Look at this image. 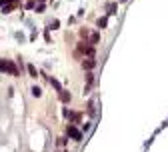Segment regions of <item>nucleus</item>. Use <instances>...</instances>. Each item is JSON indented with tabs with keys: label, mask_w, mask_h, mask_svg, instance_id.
I'll use <instances>...</instances> for the list:
<instances>
[{
	"label": "nucleus",
	"mask_w": 168,
	"mask_h": 152,
	"mask_svg": "<svg viewBox=\"0 0 168 152\" xmlns=\"http://www.w3.org/2000/svg\"><path fill=\"white\" fill-rule=\"evenodd\" d=\"M96 54V48L92 46L90 42H84V40H80V42L76 44V56H86V58H94Z\"/></svg>",
	"instance_id": "1"
},
{
	"label": "nucleus",
	"mask_w": 168,
	"mask_h": 152,
	"mask_svg": "<svg viewBox=\"0 0 168 152\" xmlns=\"http://www.w3.org/2000/svg\"><path fill=\"white\" fill-rule=\"evenodd\" d=\"M78 34H80V38L84 40V42H90L92 46H96V44L100 42V34L96 32V30H90V28H80V30H78Z\"/></svg>",
	"instance_id": "2"
},
{
	"label": "nucleus",
	"mask_w": 168,
	"mask_h": 152,
	"mask_svg": "<svg viewBox=\"0 0 168 152\" xmlns=\"http://www.w3.org/2000/svg\"><path fill=\"white\" fill-rule=\"evenodd\" d=\"M0 72H8L12 76H20V70L14 64V60H6V58H0Z\"/></svg>",
	"instance_id": "3"
},
{
	"label": "nucleus",
	"mask_w": 168,
	"mask_h": 152,
	"mask_svg": "<svg viewBox=\"0 0 168 152\" xmlns=\"http://www.w3.org/2000/svg\"><path fill=\"white\" fill-rule=\"evenodd\" d=\"M66 136L72 138V140H76V142L82 140V132L76 128V124H70V122H68V126H66Z\"/></svg>",
	"instance_id": "4"
},
{
	"label": "nucleus",
	"mask_w": 168,
	"mask_h": 152,
	"mask_svg": "<svg viewBox=\"0 0 168 152\" xmlns=\"http://www.w3.org/2000/svg\"><path fill=\"white\" fill-rule=\"evenodd\" d=\"M62 114H64V118H68L70 124H80V120H82V114L80 112H72L70 108H64Z\"/></svg>",
	"instance_id": "5"
},
{
	"label": "nucleus",
	"mask_w": 168,
	"mask_h": 152,
	"mask_svg": "<svg viewBox=\"0 0 168 152\" xmlns=\"http://www.w3.org/2000/svg\"><path fill=\"white\" fill-rule=\"evenodd\" d=\"M104 10H106V16H114L116 10H118V6H116V2H106Z\"/></svg>",
	"instance_id": "6"
},
{
	"label": "nucleus",
	"mask_w": 168,
	"mask_h": 152,
	"mask_svg": "<svg viewBox=\"0 0 168 152\" xmlns=\"http://www.w3.org/2000/svg\"><path fill=\"white\" fill-rule=\"evenodd\" d=\"M82 68L90 72L92 68H96V60L94 58H84V60H82Z\"/></svg>",
	"instance_id": "7"
},
{
	"label": "nucleus",
	"mask_w": 168,
	"mask_h": 152,
	"mask_svg": "<svg viewBox=\"0 0 168 152\" xmlns=\"http://www.w3.org/2000/svg\"><path fill=\"white\" fill-rule=\"evenodd\" d=\"M58 94H60V100H62L64 104H68V102H70V98H72V96H70V92H68V90H64V88H62V90H58Z\"/></svg>",
	"instance_id": "8"
},
{
	"label": "nucleus",
	"mask_w": 168,
	"mask_h": 152,
	"mask_svg": "<svg viewBox=\"0 0 168 152\" xmlns=\"http://www.w3.org/2000/svg\"><path fill=\"white\" fill-rule=\"evenodd\" d=\"M96 26H98V28H106V26H108V16H100V18L96 20Z\"/></svg>",
	"instance_id": "9"
},
{
	"label": "nucleus",
	"mask_w": 168,
	"mask_h": 152,
	"mask_svg": "<svg viewBox=\"0 0 168 152\" xmlns=\"http://www.w3.org/2000/svg\"><path fill=\"white\" fill-rule=\"evenodd\" d=\"M48 82H50V86H54L56 90H62V86H60V82H58L56 78H52V76H48Z\"/></svg>",
	"instance_id": "10"
},
{
	"label": "nucleus",
	"mask_w": 168,
	"mask_h": 152,
	"mask_svg": "<svg viewBox=\"0 0 168 152\" xmlns=\"http://www.w3.org/2000/svg\"><path fill=\"white\" fill-rule=\"evenodd\" d=\"M26 68H28V74L32 76V78H36V76H38V70H36V66H34V64H28Z\"/></svg>",
	"instance_id": "11"
},
{
	"label": "nucleus",
	"mask_w": 168,
	"mask_h": 152,
	"mask_svg": "<svg viewBox=\"0 0 168 152\" xmlns=\"http://www.w3.org/2000/svg\"><path fill=\"white\" fill-rule=\"evenodd\" d=\"M92 82H94V74H92V72H88V74H86V90L92 86Z\"/></svg>",
	"instance_id": "12"
},
{
	"label": "nucleus",
	"mask_w": 168,
	"mask_h": 152,
	"mask_svg": "<svg viewBox=\"0 0 168 152\" xmlns=\"http://www.w3.org/2000/svg\"><path fill=\"white\" fill-rule=\"evenodd\" d=\"M30 92H32L34 98H40V96H42V90H40L38 86H32V90H30Z\"/></svg>",
	"instance_id": "13"
},
{
	"label": "nucleus",
	"mask_w": 168,
	"mask_h": 152,
	"mask_svg": "<svg viewBox=\"0 0 168 152\" xmlns=\"http://www.w3.org/2000/svg\"><path fill=\"white\" fill-rule=\"evenodd\" d=\"M16 4L14 2H10V4H4V8H2V12H10V10H14Z\"/></svg>",
	"instance_id": "14"
},
{
	"label": "nucleus",
	"mask_w": 168,
	"mask_h": 152,
	"mask_svg": "<svg viewBox=\"0 0 168 152\" xmlns=\"http://www.w3.org/2000/svg\"><path fill=\"white\" fill-rule=\"evenodd\" d=\"M58 26H60V22H58V20H52V22L48 24V30H50V28H52V30H56Z\"/></svg>",
	"instance_id": "15"
},
{
	"label": "nucleus",
	"mask_w": 168,
	"mask_h": 152,
	"mask_svg": "<svg viewBox=\"0 0 168 152\" xmlns=\"http://www.w3.org/2000/svg\"><path fill=\"white\" fill-rule=\"evenodd\" d=\"M56 144H58V146H60V148H62L64 144H66V138H64V136H60V138H58V140H56Z\"/></svg>",
	"instance_id": "16"
},
{
	"label": "nucleus",
	"mask_w": 168,
	"mask_h": 152,
	"mask_svg": "<svg viewBox=\"0 0 168 152\" xmlns=\"http://www.w3.org/2000/svg\"><path fill=\"white\" fill-rule=\"evenodd\" d=\"M88 114H94V100H90V104H88Z\"/></svg>",
	"instance_id": "17"
},
{
	"label": "nucleus",
	"mask_w": 168,
	"mask_h": 152,
	"mask_svg": "<svg viewBox=\"0 0 168 152\" xmlns=\"http://www.w3.org/2000/svg\"><path fill=\"white\" fill-rule=\"evenodd\" d=\"M120 2H128V0H120Z\"/></svg>",
	"instance_id": "18"
},
{
	"label": "nucleus",
	"mask_w": 168,
	"mask_h": 152,
	"mask_svg": "<svg viewBox=\"0 0 168 152\" xmlns=\"http://www.w3.org/2000/svg\"><path fill=\"white\" fill-rule=\"evenodd\" d=\"M58 152H66V150H58Z\"/></svg>",
	"instance_id": "19"
}]
</instances>
